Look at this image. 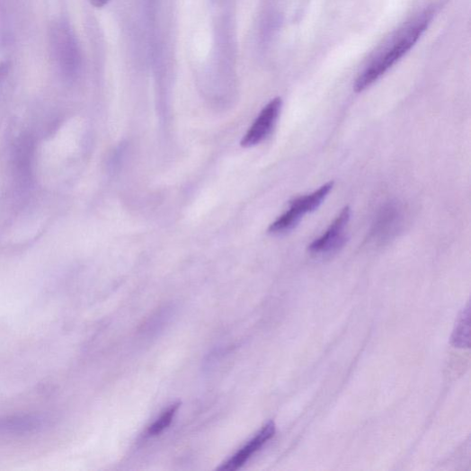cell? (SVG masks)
<instances>
[{
	"instance_id": "obj_9",
	"label": "cell",
	"mask_w": 471,
	"mask_h": 471,
	"mask_svg": "<svg viewBox=\"0 0 471 471\" xmlns=\"http://www.w3.org/2000/svg\"><path fill=\"white\" fill-rule=\"evenodd\" d=\"M452 344L458 348L469 347V307L463 309L456 324L453 334Z\"/></svg>"
},
{
	"instance_id": "obj_8",
	"label": "cell",
	"mask_w": 471,
	"mask_h": 471,
	"mask_svg": "<svg viewBox=\"0 0 471 471\" xmlns=\"http://www.w3.org/2000/svg\"><path fill=\"white\" fill-rule=\"evenodd\" d=\"M276 434V424L273 422L266 423L259 433L239 452L236 453L221 467L220 470H237L242 467L256 452H258Z\"/></svg>"
},
{
	"instance_id": "obj_5",
	"label": "cell",
	"mask_w": 471,
	"mask_h": 471,
	"mask_svg": "<svg viewBox=\"0 0 471 471\" xmlns=\"http://www.w3.org/2000/svg\"><path fill=\"white\" fill-rule=\"evenodd\" d=\"M351 218V209L344 208L335 218L327 230L320 238L313 241L308 246V252L314 256H327L342 249L346 241V227Z\"/></svg>"
},
{
	"instance_id": "obj_10",
	"label": "cell",
	"mask_w": 471,
	"mask_h": 471,
	"mask_svg": "<svg viewBox=\"0 0 471 471\" xmlns=\"http://www.w3.org/2000/svg\"><path fill=\"white\" fill-rule=\"evenodd\" d=\"M180 405L181 404L177 403L168 407L162 415L148 427L147 435L155 437L162 434L163 431L171 425Z\"/></svg>"
},
{
	"instance_id": "obj_2",
	"label": "cell",
	"mask_w": 471,
	"mask_h": 471,
	"mask_svg": "<svg viewBox=\"0 0 471 471\" xmlns=\"http://www.w3.org/2000/svg\"><path fill=\"white\" fill-rule=\"evenodd\" d=\"M49 39L52 57L58 67L66 76H75L81 69L82 54L69 24L62 20L53 23Z\"/></svg>"
},
{
	"instance_id": "obj_1",
	"label": "cell",
	"mask_w": 471,
	"mask_h": 471,
	"mask_svg": "<svg viewBox=\"0 0 471 471\" xmlns=\"http://www.w3.org/2000/svg\"><path fill=\"white\" fill-rule=\"evenodd\" d=\"M431 18L433 13H421L387 37L360 74L355 90L364 92L395 66L419 41Z\"/></svg>"
},
{
	"instance_id": "obj_12",
	"label": "cell",
	"mask_w": 471,
	"mask_h": 471,
	"mask_svg": "<svg viewBox=\"0 0 471 471\" xmlns=\"http://www.w3.org/2000/svg\"><path fill=\"white\" fill-rule=\"evenodd\" d=\"M89 2L93 7L100 9L104 7L110 0H89Z\"/></svg>"
},
{
	"instance_id": "obj_11",
	"label": "cell",
	"mask_w": 471,
	"mask_h": 471,
	"mask_svg": "<svg viewBox=\"0 0 471 471\" xmlns=\"http://www.w3.org/2000/svg\"><path fill=\"white\" fill-rule=\"evenodd\" d=\"M11 69V63L8 61L0 62V82L4 80Z\"/></svg>"
},
{
	"instance_id": "obj_3",
	"label": "cell",
	"mask_w": 471,
	"mask_h": 471,
	"mask_svg": "<svg viewBox=\"0 0 471 471\" xmlns=\"http://www.w3.org/2000/svg\"><path fill=\"white\" fill-rule=\"evenodd\" d=\"M333 182H329L311 193L298 196L289 202V210L271 224L268 231L283 234L295 228L303 217L317 210L333 190Z\"/></svg>"
},
{
	"instance_id": "obj_7",
	"label": "cell",
	"mask_w": 471,
	"mask_h": 471,
	"mask_svg": "<svg viewBox=\"0 0 471 471\" xmlns=\"http://www.w3.org/2000/svg\"><path fill=\"white\" fill-rule=\"evenodd\" d=\"M281 98L271 100L260 112L256 120L242 140V146L251 147L266 139L276 127L281 112Z\"/></svg>"
},
{
	"instance_id": "obj_6",
	"label": "cell",
	"mask_w": 471,
	"mask_h": 471,
	"mask_svg": "<svg viewBox=\"0 0 471 471\" xmlns=\"http://www.w3.org/2000/svg\"><path fill=\"white\" fill-rule=\"evenodd\" d=\"M48 414L30 413L0 417V437H22L40 433L52 425Z\"/></svg>"
},
{
	"instance_id": "obj_4",
	"label": "cell",
	"mask_w": 471,
	"mask_h": 471,
	"mask_svg": "<svg viewBox=\"0 0 471 471\" xmlns=\"http://www.w3.org/2000/svg\"><path fill=\"white\" fill-rule=\"evenodd\" d=\"M404 218L403 209L397 203H388L382 207L375 218L369 242L384 245L394 240L403 228Z\"/></svg>"
}]
</instances>
